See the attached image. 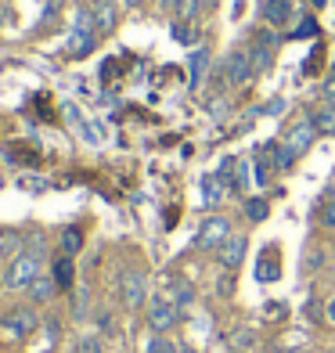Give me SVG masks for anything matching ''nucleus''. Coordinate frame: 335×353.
<instances>
[{
  "label": "nucleus",
  "mask_w": 335,
  "mask_h": 353,
  "mask_svg": "<svg viewBox=\"0 0 335 353\" xmlns=\"http://www.w3.org/2000/svg\"><path fill=\"white\" fill-rule=\"evenodd\" d=\"M40 274H43V256L22 249L19 256H11V263L4 270V288H8V292H26V288L33 285Z\"/></svg>",
  "instance_id": "1"
},
{
  "label": "nucleus",
  "mask_w": 335,
  "mask_h": 353,
  "mask_svg": "<svg viewBox=\"0 0 335 353\" xmlns=\"http://www.w3.org/2000/svg\"><path fill=\"white\" fill-rule=\"evenodd\" d=\"M220 76H223V87L227 90H242L249 87L256 72H252V61H249V47H231L220 61Z\"/></svg>",
  "instance_id": "2"
},
{
  "label": "nucleus",
  "mask_w": 335,
  "mask_h": 353,
  "mask_svg": "<svg viewBox=\"0 0 335 353\" xmlns=\"http://www.w3.org/2000/svg\"><path fill=\"white\" fill-rule=\"evenodd\" d=\"M234 234L231 228V216H223V213H210L202 223H199V234H195V249L199 252H216L227 238Z\"/></svg>",
  "instance_id": "3"
},
{
  "label": "nucleus",
  "mask_w": 335,
  "mask_h": 353,
  "mask_svg": "<svg viewBox=\"0 0 335 353\" xmlns=\"http://www.w3.org/2000/svg\"><path fill=\"white\" fill-rule=\"evenodd\" d=\"M145 321H148L152 335H166L181 325V307L170 296H152L145 307Z\"/></svg>",
  "instance_id": "4"
},
{
  "label": "nucleus",
  "mask_w": 335,
  "mask_h": 353,
  "mask_svg": "<svg viewBox=\"0 0 335 353\" xmlns=\"http://www.w3.org/2000/svg\"><path fill=\"white\" fill-rule=\"evenodd\" d=\"M119 299L126 310H145L148 307V274L145 270H126L119 278Z\"/></svg>",
  "instance_id": "5"
},
{
  "label": "nucleus",
  "mask_w": 335,
  "mask_h": 353,
  "mask_svg": "<svg viewBox=\"0 0 335 353\" xmlns=\"http://www.w3.org/2000/svg\"><path fill=\"white\" fill-rule=\"evenodd\" d=\"M0 328H4L11 339H29L37 328H43V321L37 317L33 307H11L4 317H0Z\"/></svg>",
  "instance_id": "6"
},
{
  "label": "nucleus",
  "mask_w": 335,
  "mask_h": 353,
  "mask_svg": "<svg viewBox=\"0 0 335 353\" xmlns=\"http://www.w3.org/2000/svg\"><path fill=\"white\" fill-rule=\"evenodd\" d=\"M317 137H321V134L314 130V123H310L307 116L296 119V123H289V126H285V134H281V141L289 144V148H296L299 155H307L314 144H317Z\"/></svg>",
  "instance_id": "7"
},
{
  "label": "nucleus",
  "mask_w": 335,
  "mask_h": 353,
  "mask_svg": "<svg viewBox=\"0 0 335 353\" xmlns=\"http://www.w3.org/2000/svg\"><path fill=\"white\" fill-rule=\"evenodd\" d=\"M245 252H249V238H245V234H231L227 242L216 249V263H220L223 270H231V274H238V270H242V263H245Z\"/></svg>",
  "instance_id": "8"
},
{
  "label": "nucleus",
  "mask_w": 335,
  "mask_h": 353,
  "mask_svg": "<svg viewBox=\"0 0 335 353\" xmlns=\"http://www.w3.org/2000/svg\"><path fill=\"white\" fill-rule=\"evenodd\" d=\"M119 0H94L90 4V14H94V29H98L101 37L108 33H116V26H119Z\"/></svg>",
  "instance_id": "9"
},
{
  "label": "nucleus",
  "mask_w": 335,
  "mask_h": 353,
  "mask_svg": "<svg viewBox=\"0 0 335 353\" xmlns=\"http://www.w3.org/2000/svg\"><path fill=\"white\" fill-rule=\"evenodd\" d=\"M292 19H296V4L292 0H263V26H270V29H289L292 26Z\"/></svg>",
  "instance_id": "10"
},
{
  "label": "nucleus",
  "mask_w": 335,
  "mask_h": 353,
  "mask_svg": "<svg viewBox=\"0 0 335 353\" xmlns=\"http://www.w3.org/2000/svg\"><path fill=\"white\" fill-rule=\"evenodd\" d=\"M278 278H281V252H278V245H267L260 252V260H256V281L274 285Z\"/></svg>",
  "instance_id": "11"
},
{
  "label": "nucleus",
  "mask_w": 335,
  "mask_h": 353,
  "mask_svg": "<svg viewBox=\"0 0 335 353\" xmlns=\"http://www.w3.org/2000/svg\"><path fill=\"white\" fill-rule=\"evenodd\" d=\"M210 65H213V51L210 47H195L187 58V69H191V90H202L205 76H210Z\"/></svg>",
  "instance_id": "12"
},
{
  "label": "nucleus",
  "mask_w": 335,
  "mask_h": 353,
  "mask_svg": "<svg viewBox=\"0 0 335 353\" xmlns=\"http://www.w3.org/2000/svg\"><path fill=\"white\" fill-rule=\"evenodd\" d=\"M307 119L314 123V130L321 134V137H335V105H325V101H317L307 108Z\"/></svg>",
  "instance_id": "13"
},
{
  "label": "nucleus",
  "mask_w": 335,
  "mask_h": 353,
  "mask_svg": "<svg viewBox=\"0 0 335 353\" xmlns=\"http://www.w3.org/2000/svg\"><path fill=\"white\" fill-rule=\"evenodd\" d=\"M267 148H270V159H274V173H292L296 163H299V152L289 148L285 141H267Z\"/></svg>",
  "instance_id": "14"
},
{
  "label": "nucleus",
  "mask_w": 335,
  "mask_h": 353,
  "mask_svg": "<svg viewBox=\"0 0 335 353\" xmlns=\"http://www.w3.org/2000/svg\"><path fill=\"white\" fill-rule=\"evenodd\" d=\"M202 4L205 0H159V8L170 11L173 19H181V22H195L202 14Z\"/></svg>",
  "instance_id": "15"
},
{
  "label": "nucleus",
  "mask_w": 335,
  "mask_h": 353,
  "mask_svg": "<svg viewBox=\"0 0 335 353\" xmlns=\"http://www.w3.org/2000/svg\"><path fill=\"white\" fill-rule=\"evenodd\" d=\"M223 199H231L227 184H223L216 173H205V176H202V202L210 205V210H216V205H220Z\"/></svg>",
  "instance_id": "16"
},
{
  "label": "nucleus",
  "mask_w": 335,
  "mask_h": 353,
  "mask_svg": "<svg viewBox=\"0 0 335 353\" xmlns=\"http://www.w3.org/2000/svg\"><path fill=\"white\" fill-rule=\"evenodd\" d=\"M242 216H245L249 223H267V216H270V199H267V195H245V199H242Z\"/></svg>",
  "instance_id": "17"
},
{
  "label": "nucleus",
  "mask_w": 335,
  "mask_h": 353,
  "mask_svg": "<svg viewBox=\"0 0 335 353\" xmlns=\"http://www.w3.org/2000/svg\"><path fill=\"white\" fill-rule=\"evenodd\" d=\"M26 292H29V299H33L37 307H43V303H51V299H54V296L61 292V288H58V281H54L51 274H40V278H37L33 285L26 288Z\"/></svg>",
  "instance_id": "18"
},
{
  "label": "nucleus",
  "mask_w": 335,
  "mask_h": 353,
  "mask_svg": "<svg viewBox=\"0 0 335 353\" xmlns=\"http://www.w3.org/2000/svg\"><path fill=\"white\" fill-rule=\"evenodd\" d=\"M51 278L58 281V288H76V256H58L51 267Z\"/></svg>",
  "instance_id": "19"
},
{
  "label": "nucleus",
  "mask_w": 335,
  "mask_h": 353,
  "mask_svg": "<svg viewBox=\"0 0 335 353\" xmlns=\"http://www.w3.org/2000/svg\"><path fill=\"white\" fill-rule=\"evenodd\" d=\"M252 173H256V188H267L270 184V173H274V159H270V148L260 144L256 155H252Z\"/></svg>",
  "instance_id": "20"
},
{
  "label": "nucleus",
  "mask_w": 335,
  "mask_h": 353,
  "mask_svg": "<svg viewBox=\"0 0 335 353\" xmlns=\"http://www.w3.org/2000/svg\"><path fill=\"white\" fill-rule=\"evenodd\" d=\"M58 245H61V256H79L83 252V228H79V223H69V228L61 231Z\"/></svg>",
  "instance_id": "21"
},
{
  "label": "nucleus",
  "mask_w": 335,
  "mask_h": 353,
  "mask_svg": "<svg viewBox=\"0 0 335 353\" xmlns=\"http://www.w3.org/2000/svg\"><path fill=\"white\" fill-rule=\"evenodd\" d=\"M26 245V234L14 231V228H0V260H8V256H19Z\"/></svg>",
  "instance_id": "22"
},
{
  "label": "nucleus",
  "mask_w": 335,
  "mask_h": 353,
  "mask_svg": "<svg viewBox=\"0 0 335 353\" xmlns=\"http://www.w3.org/2000/svg\"><path fill=\"white\" fill-rule=\"evenodd\" d=\"M170 299L177 303L181 310L191 307V303H195V288H191V281H184V278H170Z\"/></svg>",
  "instance_id": "23"
},
{
  "label": "nucleus",
  "mask_w": 335,
  "mask_h": 353,
  "mask_svg": "<svg viewBox=\"0 0 335 353\" xmlns=\"http://www.w3.org/2000/svg\"><path fill=\"white\" fill-rule=\"evenodd\" d=\"M317 33H321V22H317L314 14H303V19H299V26H292L289 40H314Z\"/></svg>",
  "instance_id": "24"
},
{
  "label": "nucleus",
  "mask_w": 335,
  "mask_h": 353,
  "mask_svg": "<svg viewBox=\"0 0 335 353\" xmlns=\"http://www.w3.org/2000/svg\"><path fill=\"white\" fill-rule=\"evenodd\" d=\"M72 317H76V321L90 317V288H87V285L72 288Z\"/></svg>",
  "instance_id": "25"
},
{
  "label": "nucleus",
  "mask_w": 335,
  "mask_h": 353,
  "mask_svg": "<svg viewBox=\"0 0 335 353\" xmlns=\"http://www.w3.org/2000/svg\"><path fill=\"white\" fill-rule=\"evenodd\" d=\"M317 223H321V228H328V231H335V199H321L317 202Z\"/></svg>",
  "instance_id": "26"
},
{
  "label": "nucleus",
  "mask_w": 335,
  "mask_h": 353,
  "mask_svg": "<svg viewBox=\"0 0 335 353\" xmlns=\"http://www.w3.org/2000/svg\"><path fill=\"white\" fill-rule=\"evenodd\" d=\"M170 37L177 40V43H195V29H191V22H181V19H173L170 22Z\"/></svg>",
  "instance_id": "27"
},
{
  "label": "nucleus",
  "mask_w": 335,
  "mask_h": 353,
  "mask_svg": "<svg viewBox=\"0 0 335 353\" xmlns=\"http://www.w3.org/2000/svg\"><path fill=\"white\" fill-rule=\"evenodd\" d=\"M72 353H105V343L98 339V335H79V339L72 343Z\"/></svg>",
  "instance_id": "28"
},
{
  "label": "nucleus",
  "mask_w": 335,
  "mask_h": 353,
  "mask_svg": "<svg viewBox=\"0 0 335 353\" xmlns=\"http://www.w3.org/2000/svg\"><path fill=\"white\" fill-rule=\"evenodd\" d=\"M145 353H177V343H173L170 335H152Z\"/></svg>",
  "instance_id": "29"
},
{
  "label": "nucleus",
  "mask_w": 335,
  "mask_h": 353,
  "mask_svg": "<svg viewBox=\"0 0 335 353\" xmlns=\"http://www.w3.org/2000/svg\"><path fill=\"white\" fill-rule=\"evenodd\" d=\"M94 328H98L101 335H112V332H116V314H112V310H98V314H94Z\"/></svg>",
  "instance_id": "30"
},
{
  "label": "nucleus",
  "mask_w": 335,
  "mask_h": 353,
  "mask_svg": "<svg viewBox=\"0 0 335 353\" xmlns=\"http://www.w3.org/2000/svg\"><path fill=\"white\" fill-rule=\"evenodd\" d=\"M321 267H325V249H310L307 260H303V270H307V274H317Z\"/></svg>",
  "instance_id": "31"
},
{
  "label": "nucleus",
  "mask_w": 335,
  "mask_h": 353,
  "mask_svg": "<svg viewBox=\"0 0 335 353\" xmlns=\"http://www.w3.org/2000/svg\"><path fill=\"white\" fill-rule=\"evenodd\" d=\"M317 101H325V105H335V79L328 76V79H321L317 83Z\"/></svg>",
  "instance_id": "32"
},
{
  "label": "nucleus",
  "mask_w": 335,
  "mask_h": 353,
  "mask_svg": "<svg viewBox=\"0 0 335 353\" xmlns=\"http://www.w3.org/2000/svg\"><path fill=\"white\" fill-rule=\"evenodd\" d=\"M285 105H289L285 98H270V101L256 105V112H260V116H281V112H285Z\"/></svg>",
  "instance_id": "33"
},
{
  "label": "nucleus",
  "mask_w": 335,
  "mask_h": 353,
  "mask_svg": "<svg viewBox=\"0 0 335 353\" xmlns=\"http://www.w3.org/2000/svg\"><path fill=\"white\" fill-rule=\"evenodd\" d=\"M47 184L51 181H43V176H19V188L26 191H47Z\"/></svg>",
  "instance_id": "34"
},
{
  "label": "nucleus",
  "mask_w": 335,
  "mask_h": 353,
  "mask_svg": "<svg viewBox=\"0 0 335 353\" xmlns=\"http://www.w3.org/2000/svg\"><path fill=\"white\" fill-rule=\"evenodd\" d=\"M234 278H238V274H231V270H223V278L216 281V292H220V296H231V292H234Z\"/></svg>",
  "instance_id": "35"
},
{
  "label": "nucleus",
  "mask_w": 335,
  "mask_h": 353,
  "mask_svg": "<svg viewBox=\"0 0 335 353\" xmlns=\"http://www.w3.org/2000/svg\"><path fill=\"white\" fill-rule=\"evenodd\" d=\"M43 332L51 335V343H54L58 335H61V321H58V317H47V321H43Z\"/></svg>",
  "instance_id": "36"
},
{
  "label": "nucleus",
  "mask_w": 335,
  "mask_h": 353,
  "mask_svg": "<svg viewBox=\"0 0 335 353\" xmlns=\"http://www.w3.org/2000/svg\"><path fill=\"white\" fill-rule=\"evenodd\" d=\"M231 343H234V346H252V343H256V335H252V332H234Z\"/></svg>",
  "instance_id": "37"
},
{
  "label": "nucleus",
  "mask_w": 335,
  "mask_h": 353,
  "mask_svg": "<svg viewBox=\"0 0 335 353\" xmlns=\"http://www.w3.org/2000/svg\"><path fill=\"white\" fill-rule=\"evenodd\" d=\"M119 4H123V8H126V11H137V8H141V4H145V0H119Z\"/></svg>",
  "instance_id": "38"
},
{
  "label": "nucleus",
  "mask_w": 335,
  "mask_h": 353,
  "mask_svg": "<svg viewBox=\"0 0 335 353\" xmlns=\"http://www.w3.org/2000/svg\"><path fill=\"white\" fill-rule=\"evenodd\" d=\"M328 321H332V325H335V299L328 303Z\"/></svg>",
  "instance_id": "39"
},
{
  "label": "nucleus",
  "mask_w": 335,
  "mask_h": 353,
  "mask_svg": "<svg viewBox=\"0 0 335 353\" xmlns=\"http://www.w3.org/2000/svg\"><path fill=\"white\" fill-rule=\"evenodd\" d=\"M328 76H332V79H335V58H332V69H328Z\"/></svg>",
  "instance_id": "40"
},
{
  "label": "nucleus",
  "mask_w": 335,
  "mask_h": 353,
  "mask_svg": "<svg viewBox=\"0 0 335 353\" xmlns=\"http://www.w3.org/2000/svg\"><path fill=\"white\" fill-rule=\"evenodd\" d=\"M4 8H8V0H0V14H4Z\"/></svg>",
  "instance_id": "41"
}]
</instances>
